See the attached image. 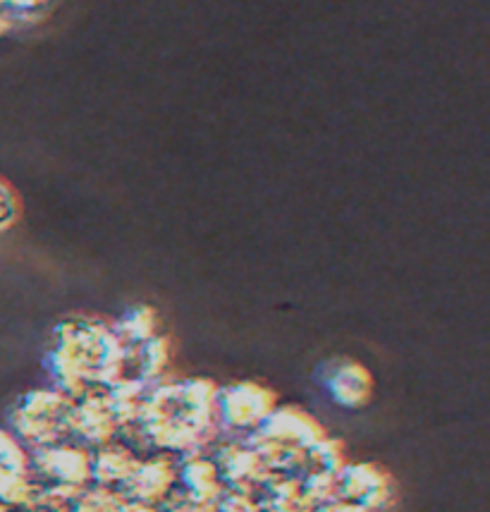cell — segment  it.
Here are the masks:
<instances>
[{
  "mask_svg": "<svg viewBox=\"0 0 490 512\" xmlns=\"http://www.w3.org/2000/svg\"><path fill=\"white\" fill-rule=\"evenodd\" d=\"M275 393L254 381L218 390V419L230 429H259L275 410Z\"/></svg>",
  "mask_w": 490,
  "mask_h": 512,
  "instance_id": "4",
  "label": "cell"
},
{
  "mask_svg": "<svg viewBox=\"0 0 490 512\" xmlns=\"http://www.w3.org/2000/svg\"><path fill=\"white\" fill-rule=\"evenodd\" d=\"M32 467L46 477L58 479L63 486H77L94 477V457L75 446L39 448L32 457Z\"/></svg>",
  "mask_w": 490,
  "mask_h": 512,
  "instance_id": "9",
  "label": "cell"
},
{
  "mask_svg": "<svg viewBox=\"0 0 490 512\" xmlns=\"http://www.w3.org/2000/svg\"><path fill=\"white\" fill-rule=\"evenodd\" d=\"M259 436L266 441L278 443L285 448H311L314 450L318 443L326 441V431L316 422L311 414H306L297 407H283V410L271 412V417L259 426Z\"/></svg>",
  "mask_w": 490,
  "mask_h": 512,
  "instance_id": "6",
  "label": "cell"
},
{
  "mask_svg": "<svg viewBox=\"0 0 490 512\" xmlns=\"http://www.w3.org/2000/svg\"><path fill=\"white\" fill-rule=\"evenodd\" d=\"M15 508H17V505H5V503H0V512H15Z\"/></svg>",
  "mask_w": 490,
  "mask_h": 512,
  "instance_id": "16",
  "label": "cell"
},
{
  "mask_svg": "<svg viewBox=\"0 0 490 512\" xmlns=\"http://www.w3.org/2000/svg\"><path fill=\"white\" fill-rule=\"evenodd\" d=\"M139 462L134 460L130 450H103L101 455L94 460V477H98L106 484H113V481H127L132 477L134 467Z\"/></svg>",
  "mask_w": 490,
  "mask_h": 512,
  "instance_id": "13",
  "label": "cell"
},
{
  "mask_svg": "<svg viewBox=\"0 0 490 512\" xmlns=\"http://www.w3.org/2000/svg\"><path fill=\"white\" fill-rule=\"evenodd\" d=\"M170 481H173V469L163 457H156V460L139 462L134 467L132 477L125 481V489H130L132 496L139 498V503H149L170 489Z\"/></svg>",
  "mask_w": 490,
  "mask_h": 512,
  "instance_id": "11",
  "label": "cell"
},
{
  "mask_svg": "<svg viewBox=\"0 0 490 512\" xmlns=\"http://www.w3.org/2000/svg\"><path fill=\"white\" fill-rule=\"evenodd\" d=\"M51 374L67 398L87 395L94 386H115L125 379L127 347L106 323L67 319L55 328V347L48 355Z\"/></svg>",
  "mask_w": 490,
  "mask_h": 512,
  "instance_id": "1",
  "label": "cell"
},
{
  "mask_svg": "<svg viewBox=\"0 0 490 512\" xmlns=\"http://www.w3.org/2000/svg\"><path fill=\"white\" fill-rule=\"evenodd\" d=\"M20 216V199L5 180H0V230H8Z\"/></svg>",
  "mask_w": 490,
  "mask_h": 512,
  "instance_id": "15",
  "label": "cell"
},
{
  "mask_svg": "<svg viewBox=\"0 0 490 512\" xmlns=\"http://www.w3.org/2000/svg\"><path fill=\"white\" fill-rule=\"evenodd\" d=\"M32 472V457L24 450L22 441L8 431H0V503H32Z\"/></svg>",
  "mask_w": 490,
  "mask_h": 512,
  "instance_id": "5",
  "label": "cell"
},
{
  "mask_svg": "<svg viewBox=\"0 0 490 512\" xmlns=\"http://www.w3.org/2000/svg\"><path fill=\"white\" fill-rule=\"evenodd\" d=\"M182 477L187 479L189 489L196 491V496H204V491L208 493L218 484V469L211 462H192Z\"/></svg>",
  "mask_w": 490,
  "mask_h": 512,
  "instance_id": "14",
  "label": "cell"
},
{
  "mask_svg": "<svg viewBox=\"0 0 490 512\" xmlns=\"http://www.w3.org/2000/svg\"><path fill=\"white\" fill-rule=\"evenodd\" d=\"M115 333L122 340V345L127 350L132 347L144 345L146 340L156 338L158 335V314L153 307H134L122 316L118 326H115Z\"/></svg>",
  "mask_w": 490,
  "mask_h": 512,
  "instance_id": "12",
  "label": "cell"
},
{
  "mask_svg": "<svg viewBox=\"0 0 490 512\" xmlns=\"http://www.w3.org/2000/svg\"><path fill=\"white\" fill-rule=\"evenodd\" d=\"M72 414L75 400L60 390H34L12 407L10 422L17 441L32 443L34 448H51L72 434Z\"/></svg>",
  "mask_w": 490,
  "mask_h": 512,
  "instance_id": "3",
  "label": "cell"
},
{
  "mask_svg": "<svg viewBox=\"0 0 490 512\" xmlns=\"http://www.w3.org/2000/svg\"><path fill=\"white\" fill-rule=\"evenodd\" d=\"M118 419H115L113 407H110L108 390L106 393H87L84 400L75 405L72 414V434H79L87 443H106L113 436Z\"/></svg>",
  "mask_w": 490,
  "mask_h": 512,
  "instance_id": "10",
  "label": "cell"
},
{
  "mask_svg": "<svg viewBox=\"0 0 490 512\" xmlns=\"http://www.w3.org/2000/svg\"><path fill=\"white\" fill-rule=\"evenodd\" d=\"M338 491L359 508H383L392 498V479L376 465H354L338 474Z\"/></svg>",
  "mask_w": 490,
  "mask_h": 512,
  "instance_id": "8",
  "label": "cell"
},
{
  "mask_svg": "<svg viewBox=\"0 0 490 512\" xmlns=\"http://www.w3.org/2000/svg\"><path fill=\"white\" fill-rule=\"evenodd\" d=\"M218 386L206 379L168 383L146 393L139 422L144 434L163 448H180L204 441L218 417Z\"/></svg>",
  "mask_w": 490,
  "mask_h": 512,
  "instance_id": "2",
  "label": "cell"
},
{
  "mask_svg": "<svg viewBox=\"0 0 490 512\" xmlns=\"http://www.w3.org/2000/svg\"><path fill=\"white\" fill-rule=\"evenodd\" d=\"M328 393L333 400L349 410H359V407L369 405L373 398V376L364 364L354 362V359H335L328 364L326 374Z\"/></svg>",
  "mask_w": 490,
  "mask_h": 512,
  "instance_id": "7",
  "label": "cell"
}]
</instances>
